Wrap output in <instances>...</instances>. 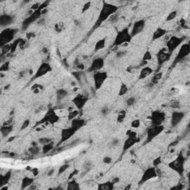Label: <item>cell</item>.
Listing matches in <instances>:
<instances>
[{
    "label": "cell",
    "mask_w": 190,
    "mask_h": 190,
    "mask_svg": "<svg viewBox=\"0 0 190 190\" xmlns=\"http://www.w3.org/2000/svg\"><path fill=\"white\" fill-rule=\"evenodd\" d=\"M118 10H119L118 6L111 4V3L106 2V1H103V6H102V8L100 10V13H99L97 21H96L94 28H99L109 17L115 14Z\"/></svg>",
    "instance_id": "cell-1"
},
{
    "label": "cell",
    "mask_w": 190,
    "mask_h": 190,
    "mask_svg": "<svg viewBox=\"0 0 190 190\" xmlns=\"http://www.w3.org/2000/svg\"><path fill=\"white\" fill-rule=\"evenodd\" d=\"M48 4V1H44L40 4V7L37 10H33L32 13L27 18H25L22 23V28L23 30H26L31 25H32L36 21L39 20L43 15V10L45 8Z\"/></svg>",
    "instance_id": "cell-2"
},
{
    "label": "cell",
    "mask_w": 190,
    "mask_h": 190,
    "mask_svg": "<svg viewBox=\"0 0 190 190\" xmlns=\"http://www.w3.org/2000/svg\"><path fill=\"white\" fill-rule=\"evenodd\" d=\"M187 158L183 155V152H180L174 161L168 164L169 168L177 172L180 176H183L185 171V163Z\"/></svg>",
    "instance_id": "cell-3"
},
{
    "label": "cell",
    "mask_w": 190,
    "mask_h": 190,
    "mask_svg": "<svg viewBox=\"0 0 190 190\" xmlns=\"http://www.w3.org/2000/svg\"><path fill=\"white\" fill-rule=\"evenodd\" d=\"M131 40H132V37L130 34L129 28H125L121 31H117L114 40L113 46L117 47V46L122 45L125 43H131Z\"/></svg>",
    "instance_id": "cell-4"
},
{
    "label": "cell",
    "mask_w": 190,
    "mask_h": 190,
    "mask_svg": "<svg viewBox=\"0 0 190 190\" xmlns=\"http://www.w3.org/2000/svg\"><path fill=\"white\" fill-rule=\"evenodd\" d=\"M17 29L6 28L2 30L0 33V47L2 48L4 45H8L14 38L15 35L17 33Z\"/></svg>",
    "instance_id": "cell-5"
},
{
    "label": "cell",
    "mask_w": 190,
    "mask_h": 190,
    "mask_svg": "<svg viewBox=\"0 0 190 190\" xmlns=\"http://www.w3.org/2000/svg\"><path fill=\"white\" fill-rule=\"evenodd\" d=\"M59 115L56 113L55 110L52 108L49 109L48 110V112H46L45 114L44 115L43 118L37 123V125H40V124H43V123H48V124H51V125H54V124H56L59 122Z\"/></svg>",
    "instance_id": "cell-6"
},
{
    "label": "cell",
    "mask_w": 190,
    "mask_h": 190,
    "mask_svg": "<svg viewBox=\"0 0 190 190\" xmlns=\"http://www.w3.org/2000/svg\"><path fill=\"white\" fill-rule=\"evenodd\" d=\"M164 129H165V127L163 125V124L159 125H152L149 127L146 131V140L144 144H147L152 141L154 139L159 136L164 131Z\"/></svg>",
    "instance_id": "cell-7"
},
{
    "label": "cell",
    "mask_w": 190,
    "mask_h": 190,
    "mask_svg": "<svg viewBox=\"0 0 190 190\" xmlns=\"http://www.w3.org/2000/svg\"><path fill=\"white\" fill-rule=\"evenodd\" d=\"M184 40V37H176V36H172V37H170L168 41L167 42V44H166L169 53L172 54L173 52L178 48V47L183 43Z\"/></svg>",
    "instance_id": "cell-8"
},
{
    "label": "cell",
    "mask_w": 190,
    "mask_h": 190,
    "mask_svg": "<svg viewBox=\"0 0 190 190\" xmlns=\"http://www.w3.org/2000/svg\"><path fill=\"white\" fill-rule=\"evenodd\" d=\"M79 129L77 127L74 126V125H71L68 128H65L63 129H62L61 131V135H60V140H59V143H58V146H59L60 144H62L64 142H66L69 140L70 138H71V137L74 135V134L77 133V131Z\"/></svg>",
    "instance_id": "cell-9"
},
{
    "label": "cell",
    "mask_w": 190,
    "mask_h": 190,
    "mask_svg": "<svg viewBox=\"0 0 190 190\" xmlns=\"http://www.w3.org/2000/svg\"><path fill=\"white\" fill-rule=\"evenodd\" d=\"M51 71L52 67L48 62H43V63L39 66V68H37L35 74L33 75L32 78L31 79V81H34V80H37V79L40 78V77H44L45 75L48 74V73L51 72Z\"/></svg>",
    "instance_id": "cell-10"
},
{
    "label": "cell",
    "mask_w": 190,
    "mask_h": 190,
    "mask_svg": "<svg viewBox=\"0 0 190 190\" xmlns=\"http://www.w3.org/2000/svg\"><path fill=\"white\" fill-rule=\"evenodd\" d=\"M158 169H157L156 167H149V168H147L144 171L141 178H140V181H139L138 184L139 185L143 184V183L149 181V180H152V179L156 178L158 177Z\"/></svg>",
    "instance_id": "cell-11"
},
{
    "label": "cell",
    "mask_w": 190,
    "mask_h": 190,
    "mask_svg": "<svg viewBox=\"0 0 190 190\" xmlns=\"http://www.w3.org/2000/svg\"><path fill=\"white\" fill-rule=\"evenodd\" d=\"M190 54V45L189 43H184L180 46L179 51L178 53L177 56L175 58L173 61V65H176L177 63L180 62V61L183 60L185 58L187 57Z\"/></svg>",
    "instance_id": "cell-12"
},
{
    "label": "cell",
    "mask_w": 190,
    "mask_h": 190,
    "mask_svg": "<svg viewBox=\"0 0 190 190\" xmlns=\"http://www.w3.org/2000/svg\"><path fill=\"white\" fill-rule=\"evenodd\" d=\"M149 119L151 120L152 125H162L166 120V113L160 110H155L152 112Z\"/></svg>",
    "instance_id": "cell-13"
},
{
    "label": "cell",
    "mask_w": 190,
    "mask_h": 190,
    "mask_svg": "<svg viewBox=\"0 0 190 190\" xmlns=\"http://www.w3.org/2000/svg\"><path fill=\"white\" fill-rule=\"evenodd\" d=\"M93 77L95 89L99 90L102 87L103 83L107 80L108 74L106 71H97V72L95 73Z\"/></svg>",
    "instance_id": "cell-14"
},
{
    "label": "cell",
    "mask_w": 190,
    "mask_h": 190,
    "mask_svg": "<svg viewBox=\"0 0 190 190\" xmlns=\"http://www.w3.org/2000/svg\"><path fill=\"white\" fill-rule=\"evenodd\" d=\"M105 65V59L102 57H97L93 59L91 65L87 69V71L89 73H96L103 69Z\"/></svg>",
    "instance_id": "cell-15"
},
{
    "label": "cell",
    "mask_w": 190,
    "mask_h": 190,
    "mask_svg": "<svg viewBox=\"0 0 190 190\" xmlns=\"http://www.w3.org/2000/svg\"><path fill=\"white\" fill-rule=\"evenodd\" d=\"M145 27H146V21L144 19H140V20L134 22L132 28H131V33H130L131 37L133 38L138 34H141L144 31Z\"/></svg>",
    "instance_id": "cell-16"
},
{
    "label": "cell",
    "mask_w": 190,
    "mask_h": 190,
    "mask_svg": "<svg viewBox=\"0 0 190 190\" xmlns=\"http://www.w3.org/2000/svg\"><path fill=\"white\" fill-rule=\"evenodd\" d=\"M172 54L168 51H166L164 49H161L157 54V59H158V67H161L166 62H168L171 58Z\"/></svg>",
    "instance_id": "cell-17"
},
{
    "label": "cell",
    "mask_w": 190,
    "mask_h": 190,
    "mask_svg": "<svg viewBox=\"0 0 190 190\" xmlns=\"http://www.w3.org/2000/svg\"><path fill=\"white\" fill-rule=\"evenodd\" d=\"M89 100V97L83 95H78L76 96L72 100V103H74V106L77 108V109L81 111L86 106V103Z\"/></svg>",
    "instance_id": "cell-18"
},
{
    "label": "cell",
    "mask_w": 190,
    "mask_h": 190,
    "mask_svg": "<svg viewBox=\"0 0 190 190\" xmlns=\"http://www.w3.org/2000/svg\"><path fill=\"white\" fill-rule=\"evenodd\" d=\"M185 117L184 112H178V111H175L173 112L172 114L171 117V125L172 127H176L183 120V119Z\"/></svg>",
    "instance_id": "cell-19"
},
{
    "label": "cell",
    "mask_w": 190,
    "mask_h": 190,
    "mask_svg": "<svg viewBox=\"0 0 190 190\" xmlns=\"http://www.w3.org/2000/svg\"><path fill=\"white\" fill-rule=\"evenodd\" d=\"M14 21V17L10 14H1L0 16V25L1 27H7L8 25H11Z\"/></svg>",
    "instance_id": "cell-20"
},
{
    "label": "cell",
    "mask_w": 190,
    "mask_h": 190,
    "mask_svg": "<svg viewBox=\"0 0 190 190\" xmlns=\"http://www.w3.org/2000/svg\"><path fill=\"white\" fill-rule=\"evenodd\" d=\"M138 140H139L137 139V137H136V138L127 137V139L124 142L123 146V152H125V151L128 150L131 147H133L138 142Z\"/></svg>",
    "instance_id": "cell-21"
},
{
    "label": "cell",
    "mask_w": 190,
    "mask_h": 190,
    "mask_svg": "<svg viewBox=\"0 0 190 190\" xmlns=\"http://www.w3.org/2000/svg\"><path fill=\"white\" fill-rule=\"evenodd\" d=\"M13 129V126L12 124L4 123L0 128V131H1V136L3 137H6L12 132Z\"/></svg>",
    "instance_id": "cell-22"
},
{
    "label": "cell",
    "mask_w": 190,
    "mask_h": 190,
    "mask_svg": "<svg viewBox=\"0 0 190 190\" xmlns=\"http://www.w3.org/2000/svg\"><path fill=\"white\" fill-rule=\"evenodd\" d=\"M153 73V69L149 66L143 67L140 71L139 74V80H144L146 77L150 76Z\"/></svg>",
    "instance_id": "cell-23"
},
{
    "label": "cell",
    "mask_w": 190,
    "mask_h": 190,
    "mask_svg": "<svg viewBox=\"0 0 190 190\" xmlns=\"http://www.w3.org/2000/svg\"><path fill=\"white\" fill-rule=\"evenodd\" d=\"M167 34V30L164 29V28H157L156 31L153 33L152 34V41H155L157 40H159L161 37H164V35Z\"/></svg>",
    "instance_id": "cell-24"
},
{
    "label": "cell",
    "mask_w": 190,
    "mask_h": 190,
    "mask_svg": "<svg viewBox=\"0 0 190 190\" xmlns=\"http://www.w3.org/2000/svg\"><path fill=\"white\" fill-rule=\"evenodd\" d=\"M11 175L12 172L10 170L7 172H6L4 175H0V187L6 186L8 183L10 178H11Z\"/></svg>",
    "instance_id": "cell-25"
},
{
    "label": "cell",
    "mask_w": 190,
    "mask_h": 190,
    "mask_svg": "<svg viewBox=\"0 0 190 190\" xmlns=\"http://www.w3.org/2000/svg\"><path fill=\"white\" fill-rule=\"evenodd\" d=\"M34 178L29 177H25L22 180V183H21V189H25L27 188L30 187L31 185L34 183Z\"/></svg>",
    "instance_id": "cell-26"
},
{
    "label": "cell",
    "mask_w": 190,
    "mask_h": 190,
    "mask_svg": "<svg viewBox=\"0 0 190 190\" xmlns=\"http://www.w3.org/2000/svg\"><path fill=\"white\" fill-rule=\"evenodd\" d=\"M114 188V184L112 181L99 183L98 186H97V189L98 190H113Z\"/></svg>",
    "instance_id": "cell-27"
},
{
    "label": "cell",
    "mask_w": 190,
    "mask_h": 190,
    "mask_svg": "<svg viewBox=\"0 0 190 190\" xmlns=\"http://www.w3.org/2000/svg\"><path fill=\"white\" fill-rule=\"evenodd\" d=\"M71 125H74V126L77 127L79 129H80L81 128H83L85 125H86V122L85 120L80 119V118H75V119L72 120L71 121Z\"/></svg>",
    "instance_id": "cell-28"
},
{
    "label": "cell",
    "mask_w": 190,
    "mask_h": 190,
    "mask_svg": "<svg viewBox=\"0 0 190 190\" xmlns=\"http://www.w3.org/2000/svg\"><path fill=\"white\" fill-rule=\"evenodd\" d=\"M106 37L98 40V41L96 43L95 45V51H99L100 50H103V49L106 47Z\"/></svg>",
    "instance_id": "cell-29"
},
{
    "label": "cell",
    "mask_w": 190,
    "mask_h": 190,
    "mask_svg": "<svg viewBox=\"0 0 190 190\" xmlns=\"http://www.w3.org/2000/svg\"><path fill=\"white\" fill-rule=\"evenodd\" d=\"M54 142H51V143H47V144H45L43 146V148H42V152L44 155H46V154L49 153L51 151H52L54 149Z\"/></svg>",
    "instance_id": "cell-30"
},
{
    "label": "cell",
    "mask_w": 190,
    "mask_h": 190,
    "mask_svg": "<svg viewBox=\"0 0 190 190\" xmlns=\"http://www.w3.org/2000/svg\"><path fill=\"white\" fill-rule=\"evenodd\" d=\"M67 189L68 190H73V189H80V186L78 182L75 180V179H72L70 180L68 183V186H67Z\"/></svg>",
    "instance_id": "cell-31"
},
{
    "label": "cell",
    "mask_w": 190,
    "mask_h": 190,
    "mask_svg": "<svg viewBox=\"0 0 190 190\" xmlns=\"http://www.w3.org/2000/svg\"><path fill=\"white\" fill-rule=\"evenodd\" d=\"M68 95V91L65 90V89H58L56 91V98H57V100H62L63 99H65L67 96Z\"/></svg>",
    "instance_id": "cell-32"
},
{
    "label": "cell",
    "mask_w": 190,
    "mask_h": 190,
    "mask_svg": "<svg viewBox=\"0 0 190 190\" xmlns=\"http://www.w3.org/2000/svg\"><path fill=\"white\" fill-rule=\"evenodd\" d=\"M28 152L32 155H37L40 153L41 149H40L39 146H37V144H33V146L28 149Z\"/></svg>",
    "instance_id": "cell-33"
},
{
    "label": "cell",
    "mask_w": 190,
    "mask_h": 190,
    "mask_svg": "<svg viewBox=\"0 0 190 190\" xmlns=\"http://www.w3.org/2000/svg\"><path fill=\"white\" fill-rule=\"evenodd\" d=\"M128 86H126V84H125L124 83H122L120 85V87L118 95H119L120 97L125 95V94L128 92Z\"/></svg>",
    "instance_id": "cell-34"
},
{
    "label": "cell",
    "mask_w": 190,
    "mask_h": 190,
    "mask_svg": "<svg viewBox=\"0 0 190 190\" xmlns=\"http://www.w3.org/2000/svg\"><path fill=\"white\" fill-rule=\"evenodd\" d=\"M152 55L151 54V52L149 51H146V53L143 54V59H142V62H143V64H147V62L149 61L152 60Z\"/></svg>",
    "instance_id": "cell-35"
},
{
    "label": "cell",
    "mask_w": 190,
    "mask_h": 190,
    "mask_svg": "<svg viewBox=\"0 0 190 190\" xmlns=\"http://www.w3.org/2000/svg\"><path fill=\"white\" fill-rule=\"evenodd\" d=\"M125 117H126V111L122 110L118 113L117 117V123H120L123 122Z\"/></svg>",
    "instance_id": "cell-36"
},
{
    "label": "cell",
    "mask_w": 190,
    "mask_h": 190,
    "mask_svg": "<svg viewBox=\"0 0 190 190\" xmlns=\"http://www.w3.org/2000/svg\"><path fill=\"white\" fill-rule=\"evenodd\" d=\"M79 114H80V110H78V109H77V110H72L71 111V112H69L68 114V120L71 121L72 120L77 118V117L78 116Z\"/></svg>",
    "instance_id": "cell-37"
},
{
    "label": "cell",
    "mask_w": 190,
    "mask_h": 190,
    "mask_svg": "<svg viewBox=\"0 0 190 190\" xmlns=\"http://www.w3.org/2000/svg\"><path fill=\"white\" fill-rule=\"evenodd\" d=\"M21 40H22V39H20V38L17 39V40H15L14 42H13L11 44H10V52L13 53V52H14L16 50V48H18V45L19 46V43H20Z\"/></svg>",
    "instance_id": "cell-38"
},
{
    "label": "cell",
    "mask_w": 190,
    "mask_h": 190,
    "mask_svg": "<svg viewBox=\"0 0 190 190\" xmlns=\"http://www.w3.org/2000/svg\"><path fill=\"white\" fill-rule=\"evenodd\" d=\"M163 77V73L162 72H158L154 75V77L152 79V83L153 85L157 84L161 80Z\"/></svg>",
    "instance_id": "cell-39"
},
{
    "label": "cell",
    "mask_w": 190,
    "mask_h": 190,
    "mask_svg": "<svg viewBox=\"0 0 190 190\" xmlns=\"http://www.w3.org/2000/svg\"><path fill=\"white\" fill-rule=\"evenodd\" d=\"M178 15L177 10H173V11L170 12L169 13L168 16H167V19H166V22H170V21H172L173 19H175L176 18Z\"/></svg>",
    "instance_id": "cell-40"
},
{
    "label": "cell",
    "mask_w": 190,
    "mask_h": 190,
    "mask_svg": "<svg viewBox=\"0 0 190 190\" xmlns=\"http://www.w3.org/2000/svg\"><path fill=\"white\" fill-rule=\"evenodd\" d=\"M141 125V122H140V119H135L133 120L131 122V126L133 128H138Z\"/></svg>",
    "instance_id": "cell-41"
},
{
    "label": "cell",
    "mask_w": 190,
    "mask_h": 190,
    "mask_svg": "<svg viewBox=\"0 0 190 190\" xmlns=\"http://www.w3.org/2000/svg\"><path fill=\"white\" fill-rule=\"evenodd\" d=\"M52 141H53V140L51 138H49V137H40L39 139V143L43 145V146L48 143H51Z\"/></svg>",
    "instance_id": "cell-42"
},
{
    "label": "cell",
    "mask_w": 190,
    "mask_h": 190,
    "mask_svg": "<svg viewBox=\"0 0 190 190\" xmlns=\"http://www.w3.org/2000/svg\"><path fill=\"white\" fill-rule=\"evenodd\" d=\"M69 164H64V165L61 166V167H59V170H58V175L63 174V173L69 168Z\"/></svg>",
    "instance_id": "cell-43"
},
{
    "label": "cell",
    "mask_w": 190,
    "mask_h": 190,
    "mask_svg": "<svg viewBox=\"0 0 190 190\" xmlns=\"http://www.w3.org/2000/svg\"><path fill=\"white\" fill-rule=\"evenodd\" d=\"M10 68V62L7 61V62H5L4 64L1 65L0 67V71L3 72V71H7Z\"/></svg>",
    "instance_id": "cell-44"
},
{
    "label": "cell",
    "mask_w": 190,
    "mask_h": 190,
    "mask_svg": "<svg viewBox=\"0 0 190 190\" xmlns=\"http://www.w3.org/2000/svg\"><path fill=\"white\" fill-rule=\"evenodd\" d=\"M30 124H31V120H30V119H26L25 120H24V122L22 123V125H21L20 127V131H23V130L26 129V128L29 126Z\"/></svg>",
    "instance_id": "cell-45"
},
{
    "label": "cell",
    "mask_w": 190,
    "mask_h": 190,
    "mask_svg": "<svg viewBox=\"0 0 190 190\" xmlns=\"http://www.w3.org/2000/svg\"><path fill=\"white\" fill-rule=\"evenodd\" d=\"M136 103V98L134 97H130L126 100V105L128 106H133Z\"/></svg>",
    "instance_id": "cell-46"
},
{
    "label": "cell",
    "mask_w": 190,
    "mask_h": 190,
    "mask_svg": "<svg viewBox=\"0 0 190 190\" xmlns=\"http://www.w3.org/2000/svg\"><path fill=\"white\" fill-rule=\"evenodd\" d=\"M171 107L173 109H180V101L177 100H174L171 102Z\"/></svg>",
    "instance_id": "cell-47"
},
{
    "label": "cell",
    "mask_w": 190,
    "mask_h": 190,
    "mask_svg": "<svg viewBox=\"0 0 190 190\" xmlns=\"http://www.w3.org/2000/svg\"><path fill=\"white\" fill-rule=\"evenodd\" d=\"M161 163H162V158H161V156H159L154 160L153 163H152V165H153V167H156L157 168V167H158V166L161 164Z\"/></svg>",
    "instance_id": "cell-48"
},
{
    "label": "cell",
    "mask_w": 190,
    "mask_h": 190,
    "mask_svg": "<svg viewBox=\"0 0 190 190\" xmlns=\"http://www.w3.org/2000/svg\"><path fill=\"white\" fill-rule=\"evenodd\" d=\"M112 161H113V160H112V158H111V157H109V156H106L103 159V162L104 163V164H112Z\"/></svg>",
    "instance_id": "cell-49"
},
{
    "label": "cell",
    "mask_w": 190,
    "mask_h": 190,
    "mask_svg": "<svg viewBox=\"0 0 190 190\" xmlns=\"http://www.w3.org/2000/svg\"><path fill=\"white\" fill-rule=\"evenodd\" d=\"M90 7H91V2H90V1H89V2L86 3V4H84V6H83V9H82V13H85V12H86V10H88V9H89Z\"/></svg>",
    "instance_id": "cell-50"
},
{
    "label": "cell",
    "mask_w": 190,
    "mask_h": 190,
    "mask_svg": "<svg viewBox=\"0 0 190 190\" xmlns=\"http://www.w3.org/2000/svg\"><path fill=\"white\" fill-rule=\"evenodd\" d=\"M183 189V186L182 184H180V183H178V184H177L176 186H173V187H172V189H178V190H181Z\"/></svg>",
    "instance_id": "cell-51"
},
{
    "label": "cell",
    "mask_w": 190,
    "mask_h": 190,
    "mask_svg": "<svg viewBox=\"0 0 190 190\" xmlns=\"http://www.w3.org/2000/svg\"><path fill=\"white\" fill-rule=\"evenodd\" d=\"M78 173H79V170L74 169V171H73V172H71V174H70L69 178H69L70 180H71V178H74V175H77V174H78Z\"/></svg>",
    "instance_id": "cell-52"
},
{
    "label": "cell",
    "mask_w": 190,
    "mask_h": 190,
    "mask_svg": "<svg viewBox=\"0 0 190 190\" xmlns=\"http://www.w3.org/2000/svg\"><path fill=\"white\" fill-rule=\"evenodd\" d=\"M31 172H32L34 176H37L39 175V170L37 168H34L32 170H31Z\"/></svg>",
    "instance_id": "cell-53"
},
{
    "label": "cell",
    "mask_w": 190,
    "mask_h": 190,
    "mask_svg": "<svg viewBox=\"0 0 190 190\" xmlns=\"http://www.w3.org/2000/svg\"><path fill=\"white\" fill-rule=\"evenodd\" d=\"M119 142H120V140H118V139H114V140H113V141L112 142V145L113 146H116V145H117L118 143H119Z\"/></svg>",
    "instance_id": "cell-54"
},
{
    "label": "cell",
    "mask_w": 190,
    "mask_h": 190,
    "mask_svg": "<svg viewBox=\"0 0 190 190\" xmlns=\"http://www.w3.org/2000/svg\"><path fill=\"white\" fill-rule=\"evenodd\" d=\"M119 181H120L119 178H114L112 179V182L114 183V184H116V183H119Z\"/></svg>",
    "instance_id": "cell-55"
},
{
    "label": "cell",
    "mask_w": 190,
    "mask_h": 190,
    "mask_svg": "<svg viewBox=\"0 0 190 190\" xmlns=\"http://www.w3.org/2000/svg\"><path fill=\"white\" fill-rule=\"evenodd\" d=\"M54 169H51L48 172V176H51L52 175L54 174Z\"/></svg>",
    "instance_id": "cell-56"
},
{
    "label": "cell",
    "mask_w": 190,
    "mask_h": 190,
    "mask_svg": "<svg viewBox=\"0 0 190 190\" xmlns=\"http://www.w3.org/2000/svg\"><path fill=\"white\" fill-rule=\"evenodd\" d=\"M123 55H125V52H120V53L117 54L118 57H120V56H123Z\"/></svg>",
    "instance_id": "cell-57"
},
{
    "label": "cell",
    "mask_w": 190,
    "mask_h": 190,
    "mask_svg": "<svg viewBox=\"0 0 190 190\" xmlns=\"http://www.w3.org/2000/svg\"><path fill=\"white\" fill-rule=\"evenodd\" d=\"M15 139V136H13V137H10V138L8 139V140H7V141L9 142V143H10V142H11V141H13V140H14Z\"/></svg>",
    "instance_id": "cell-58"
},
{
    "label": "cell",
    "mask_w": 190,
    "mask_h": 190,
    "mask_svg": "<svg viewBox=\"0 0 190 190\" xmlns=\"http://www.w3.org/2000/svg\"><path fill=\"white\" fill-rule=\"evenodd\" d=\"M77 67H78V68H80V69H82V70H83V68H84V66H83V65H77Z\"/></svg>",
    "instance_id": "cell-59"
}]
</instances>
